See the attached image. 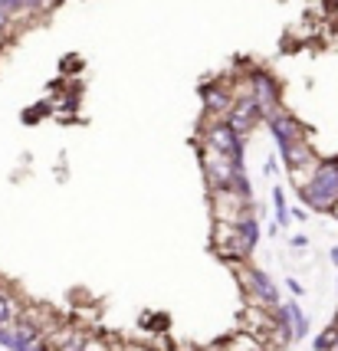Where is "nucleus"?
I'll list each match as a JSON object with an SVG mask.
<instances>
[{
	"label": "nucleus",
	"instance_id": "1",
	"mask_svg": "<svg viewBox=\"0 0 338 351\" xmlns=\"http://www.w3.org/2000/svg\"><path fill=\"white\" fill-rule=\"evenodd\" d=\"M302 197L319 210H332V204L338 200V161H325L315 168V174L302 187Z\"/></svg>",
	"mask_w": 338,
	"mask_h": 351
},
{
	"label": "nucleus",
	"instance_id": "2",
	"mask_svg": "<svg viewBox=\"0 0 338 351\" xmlns=\"http://www.w3.org/2000/svg\"><path fill=\"white\" fill-rule=\"evenodd\" d=\"M230 351H266V338L253 335V332H246V335H237L230 341Z\"/></svg>",
	"mask_w": 338,
	"mask_h": 351
},
{
	"label": "nucleus",
	"instance_id": "3",
	"mask_svg": "<svg viewBox=\"0 0 338 351\" xmlns=\"http://www.w3.org/2000/svg\"><path fill=\"white\" fill-rule=\"evenodd\" d=\"M335 338H338V328H328V332H322V335H319L315 348H319V351H328L332 345H335Z\"/></svg>",
	"mask_w": 338,
	"mask_h": 351
},
{
	"label": "nucleus",
	"instance_id": "4",
	"mask_svg": "<svg viewBox=\"0 0 338 351\" xmlns=\"http://www.w3.org/2000/svg\"><path fill=\"white\" fill-rule=\"evenodd\" d=\"M79 351H108L106 338H82V348Z\"/></svg>",
	"mask_w": 338,
	"mask_h": 351
},
{
	"label": "nucleus",
	"instance_id": "5",
	"mask_svg": "<svg viewBox=\"0 0 338 351\" xmlns=\"http://www.w3.org/2000/svg\"><path fill=\"white\" fill-rule=\"evenodd\" d=\"M332 214H335V220H338V200H335V204H332Z\"/></svg>",
	"mask_w": 338,
	"mask_h": 351
},
{
	"label": "nucleus",
	"instance_id": "6",
	"mask_svg": "<svg viewBox=\"0 0 338 351\" xmlns=\"http://www.w3.org/2000/svg\"><path fill=\"white\" fill-rule=\"evenodd\" d=\"M332 260H335V263H338V250H332Z\"/></svg>",
	"mask_w": 338,
	"mask_h": 351
}]
</instances>
